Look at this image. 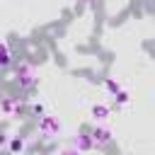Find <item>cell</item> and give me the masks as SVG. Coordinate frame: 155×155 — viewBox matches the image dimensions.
<instances>
[{"label": "cell", "mask_w": 155, "mask_h": 155, "mask_svg": "<svg viewBox=\"0 0 155 155\" xmlns=\"http://www.w3.org/2000/svg\"><path fill=\"white\" fill-rule=\"evenodd\" d=\"M15 82L19 85V90H22V92L31 90V87L39 82V73H36V68H34L29 61L17 63V65H15Z\"/></svg>", "instance_id": "1"}, {"label": "cell", "mask_w": 155, "mask_h": 155, "mask_svg": "<svg viewBox=\"0 0 155 155\" xmlns=\"http://www.w3.org/2000/svg\"><path fill=\"white\" fill-rule=\"evenodd\" d=\"M61 131H63V124H61L58 116L44 114V116L39 119V136H44V138H56V136H61Z\"/></svg>", "instance_id": "2"}, {"label": "cell", "mask_w": 155, "mask_h": 155, "mask_svg": "<svg viewBox=\"0 0 155 155\" xmlns=\"http://www.w3.org/2000/svg\"><path fill=\"white\" fill-rule=\"evenodd\" d=\"M90 136H92L94 150H104V148H109V145L114 143V133H111V128H107V126H94V128H90Z\"/></svg>", "instance_id": "3"}, {"label": "cell", "mask_w": 155, "mask_h": 155, "mask_svg": "<svg viewBox=\"0 0 155 155\" xmlns=\"http://www.w3.org/2000/svg\"><path fill=\"white\" fill-rule=\"evenodd\" d=\"M24 97H12V94H7V97H2L0 99V114L2 116H19L22 111H24Z\"/></svg>", "instance_id": "4"}, {"label": "cell", "mask_w": 155, "mask_h": 155, "mask_svg": "<svg viewBox=\"0 0 155 155\" xmlns=\"http://www.w3.org/2000/svg\"><path fill=\"white\" fill-rule=\"evenodd\" d=\"M73 148L78 150V153H90V150H94V145H92V136H90V128H82L75 138H73Z\"/></svg>", "instance_id": "5"}, {"label": "cell", "mask_w": 155, "mask_h": 155, "mask_svg": "<svg viewBox=\"0 0 155 155\" xmlns=\"http://www.w3.org/2000/svg\"><path fill=\"white\" fill-rule=\"evenodd\" d=\"M90 114L94 116V121H107V119L111 116V107H109V104H104V102H97V104H92Z\"/></svg>", "instance_id": "6"}, {"label": "cell", "mask_w": 155, "mask_h": 155, "mask_svg": "<svg viewBox=\"0 0 155 155\" xmlns=\"http://www.w3.org/2000/svg\"><path fill=\"white\" fill-rule=\"evenodd\" d=\"M12 63V51L5 41H0V68H7Z\"/></svg>", "instance_id": "7"}, {"label": "cell", "mask_w": 155, "mask_h": 155, "mask_svg": "<svg viewBox=\"0 0 155 155\" xmlns=\"http://www.w3.org/2000/svg\"><path fill=\"white\" fill-rule=\"evenodd\" d=\"M104 87H107V92H109L111 97H114V94H119V92L124 90V87H121V85H119L114 78H107V80H104Z\"/></svg>", "instance_id": "8"}, {"label": "cell", "mask_w": 155, "mask_h": 155, "mask_svg": "<svg viewBox=\"0 0 155 155\" xmlns=\"http://www.w3.org/2000/svg\"><path fill=\"white\" fill-rule=\"evenodd\" d=\"M24 145H27V143H24V138H19V136H17V138H12V140H10V155L22 153V150H24Z\"/></svg>", "instance_id": "9"}, {"label": "cell", "mask_w": 155, "mask_h": 155, "mask_svg": "<svg viewBox=\"0 0 155 155\" xmlns=\"http://www.w3.org/2000/svg\"><path fill=\"white\" fill-rule=\"evenodd\" d=\"M114 102H116V107H126V104L131 102V97H128V92H126V90H121L119 94H114Z\"/></svg>", "instance_id": "10"}, {"label": "cell", "mask_w": 155, "mask_h": 155, "mask_svg": "<svg viewBox=\"0 0 155 155\" xmlns=\"http://www.w3.org/2000/svg\"><path fill=\"white\" fill-rule=\"evenodd\" d=\"M31 111H34L36 116H44V114H46V107H44L41 102H34V104H31Z\"/></svg>", "instance_id": "11"}, {"label": "cell", "mask_w": 155, "mask_h": 155, "mask_svg": "<svg viewBox=\"0 0 155 155\" xmlns=\"http://www.w3.org/2000/svg\"><path fill=\"white\" fill-rule=\"evenodd\" d=\"M58 155H82V153H78V150H75V148L70 145V148H63V150H61Z\"/></svg>", "instance_id": "12"}, {"label": "cell", "mask_w": 155, "mask_h": 155, "mask_svg": "<svg viewBox=\"0 0 155 155\" xmlns=\"http://www.w3.org/2000/svg\"><path fill=\"white\" fill-rule=\"evenodd\" d=\"M7 140H10V138H7V133H5V131H0V148H2Z\"/></svg>", "instance_id": "13"}, {"label": "cell", "mask_w": 155, "mask_h": 155, "mask_svg": "<svg viewBox=\"0 0 155 155\" xmlns=\"http://www.w3.org/2000/svg\"><path fill=\"white\" fill-rule=\"evenodd\" d=\"M92 2H97V0H75V5H92Z\"/></svg>", "instance_id": "14"}]
</instances>
